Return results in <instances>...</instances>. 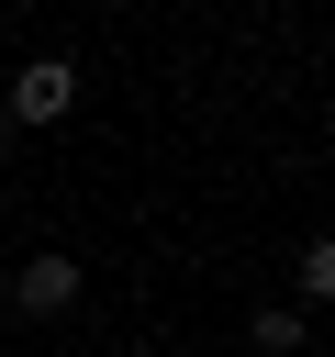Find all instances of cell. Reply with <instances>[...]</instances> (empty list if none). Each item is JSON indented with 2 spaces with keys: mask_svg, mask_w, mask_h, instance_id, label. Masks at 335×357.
Wrapping results in <instances>:
<instances>
[{
  "mask_svg": "<svg viewBox=\"0 0 335 357\" xmlns=\"http://www.w3.org/2000/svg\"><path fill=\"white\" fill-rule=\"evenodd\" d=\"M0 190H11V167H0Z\"/></svg>",
  "mask_w": 335,
  "mask_h": 357,
  "instance_id": "4",
  "label": "cell"
},
{
  "mask_svg": "<svg viewBox=\"0 0 335 357\" xmlns=\"http://www.w3.org/2000/svg\"><path fill=\"white\" fill-rule=\"evenodd\" d=\"M11 301H22V312H67V301H78V268H67V257H34V268L11 279Z\"/></svg>",
  "mask_w": 335,
  "mask_h": 357,
  "instance_id": "2",
  "label": "cell"
},
{
  "mask_svg": "<svg viewBox=\"0 0 335 357\" xmlns=\"http://www.w3.org/2000/svg\"><path fill=\"white\" fill-rule=\"evenodd\" d=\"M67 100H78V78H67V56H34V67L11 78V112H22V123H56Z\"/></svg>",
  "mask_w": 335,
  "mask_h": 357,
  "instance_id": "1",
  "label": "cell"
},
{
  "mask_svg": "<svg viewBox=\"0 0 335 357\" xmlns=\"http://www.w3.org/2000/svg\"><path fill=\"white\" fill-rule=\"evenodd\" d=\"M302 301H335V245H302Z\"/></svg>",
  "mask_w": 335,
  "mask_h": 357,
  "instance_id": "3",
  "label": "cell"
}]
</instances>
